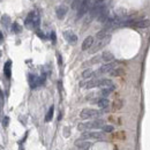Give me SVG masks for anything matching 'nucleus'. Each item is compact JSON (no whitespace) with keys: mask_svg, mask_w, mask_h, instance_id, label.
I'll return each instance as SVG.
<instances>
[{"mask_svg":"<svg viewBox=\"0 0 150 150\" xmlns=\"http://www.w3.org/2000/svg\"><path fill=\"white\" fill-rule=\"evenodd\" d=\"M105 126V121L103 119H97L93 121H88V122H82V124L77 125V129L79 130H84V129H93V128H103Z\"/></svg>","mask_w":150,"mask_h":150,"instance_id":"f257e3e1","label":"nucleus"},{"mask_svg":"<svg viewBox=\"0 0 150 150\" xmlns=\"http://www.w3.org/2000/svg\"><path fill=\"white\" fill-rule=\"evenodd\" d=\"M101 114V112L98 110H95V109H83L80 113V117L82 119H90V118H95V117H98Z\"/></svg>","mask_w":150,"mask_h":150,"instance_id":"f03ea898","label":"nucleus"},{"mask_svg":"<svg viewBox=\"0 0 150 150\" xmlns=\"http://www.w3.org/2000/svg\"><path fill=\"white\" fill-rule=\"evenodd\" d=\"M89 6H90V0H83V1H82V4L80 5L79 9H77L76 17H77V18L83 17L84 15L87 14L88 9H89Z\"/></svg>","mask_w":150,"mask_h":150,"instance_id":"7ed1b4c3","label":"nucleus"},{"mask_svg":"<svg viewBox=\"0 0 150 150\" xmlns=\"http://www.w3.org/2000/svg\"><path fill=\"white\" fill-rule=\"evenodd\" d=\"M114 67H116V65H114L113 63H108V64H105V65H103V66H102L101 68L98 69V71L95 73V75H97V76H99V75H102V74H105V73H111V72L114 69Z\"/></svg>","mask_w":150,"mask_h":150,"instance_id":"20e7f679","label":"nucleus"},{"mask_svg":"<svg viewBox=\"0 0 150 150\" xmlns=\"http://www.w3.org/2000/svg\"><path fill=\"white\" fill-rule=\"evenodd\" d=\"M84 139H97V140H102L104 139V134L101 132H85L82 135V140Z\"/></svg>","mask_w":150,"mask_h":150,"instance_id":"39448f33","label":"nucleus"},{"mask_svg":"<svg viewBox=\"0 0 150 150\" xmlns=\"http://www.w3.org/2000/svg\"><path fill=\"white\" fill-rule=\"evenodd\" d=\"M64 37H65V39L69 43V44H73L74 45V44H76V42H77V36L73 33V31H71V30L64 31Z\"/></svg>","mask_w":150,"mask_h":150,"instance_id":"423d86ee","label":"nucleus"},{"mask_svg":"<svg viewBox=\"0 0 150 150\" xmlns=\"http://www.w3.org/2000/svg\"><path fill=\"white\" fill-rule=\"evenodd\" d=\"M37 16V14L35 12H30L28 14V16H27V18L24 20V26L27 27V28H33V26H34V22H35V18H36Z\"/></svg>","mask_w":150,"mask_h":150,"instance_id":"0eeeda50","label":"nucleus"},{"mask_svg":"<svg viewBox=\"0 0 150 150\" xmlns=\"http://www.w3.org/2000/svg\"><path fill=\"white\" fill-rule=\"evenodd\" d=\"M110 38H111V37L108 36L106 38H104V39H102V41H99V42H98L97 44H96L95 46H93L92 49H91V52H92V53H96L97 51H99V50L102 49V47H104L106 44H108L109 41H110Z\"/></svg>","mask_w":150,"mask_h":150,"instance_id":"6e6552de","label":"nucleus"},{"mask_svg":"<svg viewBox=\"0 0 150 150\" xmlns=\"http://www.w3.org/2000/svg\"><path fill=\"white\" fill-rule=\"evenodd\" d=\"M67 12H68V8H67L66 6H64V5H61V6H59L57 8V10H55V14H57V17L61 20V18L65 17Z\"/></svg>","mask_w":150,"mask_h":150,"instance_id":"1a4fd4ad","label":"nucleus"},{"mask_svg":"<svg viewBox=\"0 0 150 150\" xmlns=\"http://www.w3.org/2000/svg\"><path fill=\"white\" fill-rule=\"evenodd\" d=\"M101 83H102V79H92L87 82L85 88L87 89H91V88H95V87H101Z\"/></svg>","mask_w":150,"mask_h":150,"instance_id":"9d476101","label":"nucleus"},{"mask_svg":"<svg viewBox=\"0 0 150 150\" xmlns=\"http://www.w3.org/2000/svg\"><path fill=\"white\" fill-rule=\"evenodd\" d=\"M92 44H93V38H92V37L91 36L87 37V38L83 41V43H82V50H83V51L89 50L90 47L92 46Z\"/></svg>","mask_w":150,"mask_h":150,"instance_id":"9b49d317","label":"nucleus"},{"mask_svg":"<svg viewBox=\"0 0 150 150\" xmlns=\"http://www.w3.org/2000/svg\"><path fill=\"white\" fill-rule=\"evenodd\" d=\"M75 144H76V147L79 150H88L90 147H91V143H90V142H85V141H76Z\"/></svg>","mask_w":150,"mask_h":150,"instance_id":"f8f14e48","label":"nucleus"},{"mask_svg":"<svg viewBox=\"0 0 150 150\" xmlns=\"http://www.w3.org/2000/svg\"><path fill=\"white\" fill-rule=\"evenodd\" d=\"M134 27L136 28H148L150 27V20H139L134 22Z\"/></svg>","mask_w":150,"mask_h":150,"instance_id":"ddd939ff","label":"nucleus"},{"mask_svg":"<svg viewBox=\"0 0 150 150\" xmlns=\"http://www.w3.org/2000/svg\"><path fill=\"white\" fill-rule=\"evenodd\" d=\"M113 59H114V55L112 54L111 52H109V51H105V52L102 54V60H104L106 64H108V63H111Z\"/></svg>","mask_w":150,"mask_h":150,"instance_id":"4468645a","label":"nucleus"},{"mask_svg":"<svg viewBox=\"0 0 150 150\" xmlns=\"http://www.w3.org/2000/svg\"><path fill=\"white\" fill-rule=\"evenodd\" d=\"M114 88H116V87H114L113 84H112V85H109V87L103 88V89H102V91H101V95L104 96V97H108L110 93H111V92L114 90Z\"/></svg>","mask_w":150,"mask_h":150,"instance_id":"2eb2a0df","label":"nucleus"},{"mask_svg":"<svg viewBox=\"0 0 150 150\" xmlns=\"http://www.w3.org/2000/svg\"><path fill=\"white\" fill-rule=\"evenodd\" d=\"M10 67H12V61L8 60L6 64H5V67H4V73H5V76L7 79L10 77Z\"/></svg>","mask_w":150,"mask_h":150,"instance_id":"dca6fc26","label":"nucleus"},{"mask_svg":"<svg viewBox=\"0 0 150 150\" xmlns=\"http://www.w3.org/2000/svg\"><path fill=\"white\" fill-rule=\"evenodd\" d=\"M97 104H98V106L102 109H105V108H108L109 106V104H110V102L108 98H105V97H102L99 98V99L97 101Z\"/></svg>","mask_w":150,"mask_h":150,"instance_id":"f3484780","label":"nucleus"},{"mask_svg":"<svg viewBox=\"0 0 150 150\" xmlns=\"http://www.w3.org/2000/svg\"><path fill=\"white\" fill-rule=\"evenodd\" d=\"M108 30H109V29L104 28V29H102L101 31H98L97 35H96V37H97V39H99V41H102V39L106 38V37H108Z\"/></svg>","mask_w":150,"mask_h":150,"instance_id":"a211bd4d","label":"nucleus"},{"mask_svg":"<svg viewBox=\"0 0 150 150\" xmlns=\"http://www.w3.org/2000/svg\"><path fill=\"white\" fill-rule=\"evenodd\" d=\"M53 112H54V108H53V105L51 106V108L49 109V112L46 113V117H45V121L49 122L52 120V117H53Z\"/></svg>","mask_w":150,"mask_h":150,"instance_id":"6ab92c4d","label":"nucleus"},{"mask_svg":"<svg viewBox=\"0 0 150 150\" xmlns=\"http://www.w3.org/2000/svg\"><path fill=\"white\" fill-rule=\"evenodd\" d=\"M93 74H95V73L92 72V69L88 68V69H85L83 73H82V77H83V79H89V77H91Z\"/></svg>","mask_w":150,"mask_h":150,"instance_id":"aec40b11","label":"nucleus"},{"mask_svg":"<svg viewBox=\"0 0 150 150\" xmlns=\"http://www.w3.org/2000/svg\"><path fill=\"white\" fill-rule=\"evenodd\" d=\"M112 76H121L124 74V69L122 68H117V69H113V71L110 73Z\"/></svg>","mask_w":150,"mask_h":150,"instance_id":"412c9836","label":"nucleus"},{"mask_svg":"<svg viewBox=\"0 0 150 150\" xmlns=\"http://www.w3.org/2000/svg\"><path fill=\"white\" fill-rule=\"evenodd\" d=\"M1 22H2V24L4 26H9V23H10V17L8 16V15H4V16L1 17Z\"/></svg>","mask_w":150,"mask_h":150,"instance_id":"4be33fe9","label":"nucleus"},{"mask_svg":"<svg viewBox=\"0 0 150 150\" xmlns=\"http://www.w3.org/2000/svg\"><path fill=\"white\" fill-rule=\"evenodd\" d=\"M12 29H13V31H14V33H16V34H18V33H21V31H22V28H21V26L18 24V23H13Z\"/></svg>","mask_w":150,"mask_h":150,"instance_id":"5701e85b","label":"nucleus"},{"mask_svg":"<svg viewBox=\"0 0 150 150\" xmlns=\"http://www.w3.org/2000/svg\"><path fill=\"white\" fill-rule=\"evenodd\" d=\"M113 129H114V127H113V126H111V125H105L103 127V130H104V132H106V133L113 132Z\"/></svg>","mask_w":150,"mask_h":150,"instance_id":"b1692460","label":"nucleus"},{"mask_svg":"<svg viewBox=\"0 0 150 150\" xmlns=\"http://www.w3.org/2000/svg\"><path fill=\"white\" fill-rule=\"evenodd\" d=\"M101 59H102V55H96V57H93L91 60H90V63H91V64H97V63H99V61H101Z\"/></svg>","mask_w":150,"mask_h":150,"instance_id":"393cba45","label":"nucleus"},{"mask_svg":"<svg viewBox=\"0 0 150 150\" xmlns=\"http://www.w3.org/2000/svg\"><path fill=\"white\" fill-rule=\"evenodd\" d=\"M121 105H122V103H121V101H116L114 102V104H113V109L114 110H119L120 108H121Z\"/></svg>","mask_w":150,"mask_h":150,"instance_id":"a878e982","label":"nucleus"},{"mask_svg":"<svg viewBox=\"0 0 150 150\" xmlns=\"http://www.w3.org/2000/svg\"><path fill=\"white\" fill-rule=\"evenodd\" d=\"M39 27V16L37 15L36 18H35V22H34V26H33V28L34 29H37Z\"/></svg>","mask_w":150,"mask_h":150,"instance_id":"bb28decb","label":"nucleus"},{"mask_svg":"<svg viewBox=\"0 0 150 150\" xmlns=\"http://www.w3.org/2000/svg\"><path fill=\"white\" fill-rule=\"evenodd\" d=\"M8 122H9V118L8 117H5L4 120H2V126H4V127H7Z\"/></svg>","mask_w":150,"mask_h":150,"instance_id":"cd10ccee","label":"nucleus"},{"mask_svg":"<svg viewBox=\"0 0 150 150\" xmlns=\"http://www.w3.org/2000/svg\"><path fill=\"white\" fill-rule=\"evenodd\" d=\"M51 39H52L53 44H54L55 41H57V37H55V33H54V31H52V33H51Z\"/></svg>","mask_w":150,"mask_h":150,"instance_id":"c85d7f7f","label":"nucleus"},{"mask_svg":"<svg viewBox=\"0 0 150 150\" xmlns=\"http://www.w3.org/2000/svg\"><path fill=\"white\" fill-rule=\"evenodd\" d=\"M57 57H58V64L59 65H61V64H63V59H61V57H60V54H57Z\"/></svg>","mask_w":150,"mask_h":150,"instance_id":"c756f323","label":"nucleus"},{"mask_svg":"<svg viewBox=\"0 0 150 150\" xmlns=\"http://www.w3.org/2000/svg\"><path fill=\"white\" fill-rule=\"evenodd\" d=\"M37 34H38V36H39V37H41V38H45L44 34H42V33H41V31H38V33H37Z\"/></svg>","mask_w":150,"mask_h":150,"instance_id":"7c9ffc66","label":"nucleus"}]
</instances>
